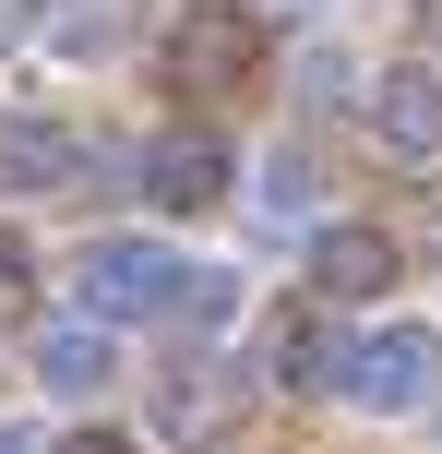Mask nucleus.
Instances as JSON below:
<instances>
[{
  "mask_svg": "<svg viewBox=\"0 0 442 454\" xmlns=\"http://www.w3.org/2000/svg\"><path fill=\"white\" fill-rule=\"evenodd\" d=\"M335 395H359V407H383V419H407V407H430L442 395V335L419 311H395V323H371V335L347 347V383Z\"/></svg>",
  "mask_w": 442,
  "mask_h": 454,
  "instance_id": "1",
  "label": "nucleus"
},
{
  "mask_svg": "<svg viewBox=\"0 0 442 454\" xmlns=\"http://www.w3.org/2000/svg\"><path fill=\"white\" fill-rule=\"evenodd\" d=\"M167 72H180V96H239L263 72V12H252V0H191Z\"/></svg>",
  "mask_w": 442,
  "mask_h": 454,
  "instance_id": "2",
  "label": "nucleus"
},
{
  "mask_svg": "<svg viewBox=\"0 0 442 454\" xmlns=\"http://www.w3.org/2000/svg\"><path fill=\"white\" fill-rule=\"evenodd\" d=\"M180 275H191V263H180L167 239H96L72 287H84V311H96V323H156L167 299H180Z\"/></svg>",
  "mask_w": 442,
  "mask_h": 454,
  "instance_id": "3",
  "label": "nucleus"
},
{
  "mask_svg": "<svg viewBox=\"0 0 442 454\" xmlns=\"http://www.w3.org/2000/svg\"><path fill=\"white\" fill-rule=\"evenodd\" d=\"M84 132H60V120H0V204H60V192H84Z\"/></svg>",
  "mask_w": 442,
  "mask_h": 454,
  "instance_id": "4",
  "label": "nucleus"
},
{
  "mask_svg": "<svg viewBox=\"0 0 442 454\" xmlns=\"http://www.w3.org/2000/svg\"><path fill=\"white\" fill-rule=\"evenodd\" d=\"M371 144L395 168H442V72H419V60H395L371 84Z\"/></svg>",
  "mask_w": 442,
  "mask_h": 454,
  "instance_id": "5",
  "label": "nucleus"
},
{
  "mask_svg": "<svg viewBox=\"0 0 442 454\" xmlns=\"http://www.w3.org/2000/svg\"><path fill=\"white\" fill-rule=\"evenodd\" d=\"M311 287H323V299H383V287H395V239H383L371 215L311 227Z\"/></svg>",
  "mask_w": 442,
  "mask_h": 454,
  "instance_id": "6",
  "label": "nucleus"
},
{
  "mask_svg": "<svg viewBox=\"0 0 442 454\" xmlns=\"http://www.w3.org/2000/svg\"><path fill=\"white\" fill-rule=\"evenodd\" d=\"M143 192H156L167 215L228 204V144H215V132H167V144H143Z\"/></svg>",
  "mask_w": 442,
  "mask_h": 454,
  "instance_id": "7",
  "label": "nucleus"
},
{
  "mask_svg": "<svg viewBox=\"0 0 442 454\" xmlns=\"http://www.w3.org/2000/svg\"><path fill=\"white\" fill-rule=\"evenodd\" d=\"M36 383L48 395H72V407H96V395H108L120 383V347H108V323H48V335H36Z\"/></svg>",
  "mask_w": 442,
  "mask_h": 454,
  "instance_id": "8",
  "label": "nucleus"
},
{
  "mask_svg": "<svg viewBox=\"0 0 442 454\" xmlns=\"http://www.w3.org/2000/svg\"><path fill=\"white\" fill-rule=\"evenodd\" d=\"M263 371H275L287 395H335V383H347V335H335L323 311H299V323H275V347H263Z\"/></svg>",
  "mask_w": 442,
  "mask_h": 454,
  "instance_id": "9",
  "label": "nucleus"
},
{
  "mask_svg": "<svg viewBox=\"0 0 442 454\" xmlns=\"http://www.w3.org/2000/svg\"><path fill=\"white\" fill-rule=\"evenodd\" d=\"M36 36L60 48V60H108V48L132 36V0H48V12H36Z\"/></svg>",
  "mask_w": 442,
  "mask_h": 454,
  "instance_id": "10",
  "label": "nucleus"
},
{
  "mask_svg": "<svg viewBox=\"0 0 442 454\" xmlns=\"http://www.w3.org/2000/svg\"><path fill=\"white\" fill-rule=\"evenodd\" d=\"M215 419H228V371H215V359H180L167 395H156V431H167V442H204Z\"/></svg>",
  "mask_w": 442,
  "mask_h": 454,
  "instance_id": "11",
  "label": "nucleus"
},
{
  "mask_svg": "<svg viewBox=\"0 0 442 454\" xmlns=\"http://www.w3.org/2000/svg\"><path fill=\"white\" fill-rule=\"evenodd\" d=\"M311 204H323V168H311V156H287V144H275V156H263V215H311Z\"/></svg>",
  "mask_w": 442,
  "mask_h": 454,
  "instance_id": "12",
  "label": "nucleus"
},
{
  "mask_svg": "<svg viewBox=\"0 0 442 454\" xmlns=\"http://www.w3.org/2000/svg\"><path fill=\"white\" fill-rule=\"evenodd\" d=\"M228 299H239V275H180V299H167V323H191V335H215V323H228Z\"/></svg>",
  "mask_w": 442,
  "mask_h": 454,
  "instance_id": "13",
  "label": "nucleus"
},
{
  "mask_svg": "<svg viewBox=\"0 0 442 454\" xmlns=\"http://www.w3.org/2000/svg\"><path fill=\"white\" fill-rule=\"evenodd\" d=\"M24 299H36V251L0 227V311H24Z\"/></svg>",
  "mask_w": 442,
  "mask_h": 454,
  "instance_id": "14",
  "label": "nucleus"
},
{
  "mask_svg": "<svg viewBox=\"0 0 442 454\" xmlns=\"http://www.w3.org/2000/svg\"><path fill=\"white\" fill-rule=\"evenodd\" d=\"M60 454H132V442H120V431H72Z\"/></svg>",
  "mask_w": 442,
  "mask_h": 454,
  "instance_id": "15",
  "label": "nucleus"
},
{
  "mask_svg": "<svg viewBox=\"0 0 442 454\" xmlns=\"http://www.w3.org/2000/svg\"><path fill=\"white\" fill-rule=\"evenodd\" d=\"M24 24H36V0H0V48H12V36H24Z\"/></svg>",
  "mask_w": 442,
  "mask_h": 454,
  "instance_id": "16",
  "label": "nucleus"
},
{
  "mask_svg": "<svg viewBox=\"0 0 442 454\" xmlns=\"http://www.w3.org/2000/svg\"><path fill=\"white\" fill-rule=\"evenodd\" d=\"M0 454H36V442H24V431H0Z\"/></svg>",
  "mask_w": 442,
  "mask_h": 454,
  "instance_id": "17",
  "label": "nucleus"
},
{
  "mask_svg": "<svg viewBox=\"0 0 442 454\" xmlns=\"http://www.w3.org/2000/svg\"><path fill=\"white\" fill-rule=\"evenodd\" d=\"M430 263H442V215H430Z\"/></svg>",
  "mask_w": 442,
  "mask_h": 454,
  "instance_id": "18",
  "label": "nucleus"
}]
</instances>
